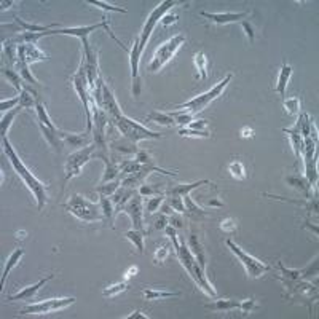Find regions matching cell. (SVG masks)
<instances>
[{
    "instance_id": "obj_4",
    "label": "cell",
    "mask_w": 319,
    "mask_h": 319,
    "mask_svg": "<svg viewBox=\"0 0 319 319\" xmlns=\"http://www.w3.org/2000/svg\"><path fill=\"white\" fill-rule=\"evenodd\" d=\"M97 29H106V32L112 37V40L117 42L123 50H128V48L123 45V43L117 38V35H115V34L110 31V26H109L106 16L103 18V21H101L99 24L77 26V27H64V29H61V27H59V29H53V31H51V35H70V37H77V38H80V40H82V45H83V53H85V51H88V50L91 48V43H90V40H88L90 34L94 32V31H97Z\"/></svg>"
},
{
    "instance_id": "obj_9",
    "label": "cell",
    "mask_w": 319,
    "mask_h": 319,
    "mask_svg": "<svg viewBox=\"0 0 319 319\" xmlns=\"http://www.w3.org/2000/svg\"><path fill=\"white\" fill-rule=\"evenodd\" d=\"M176 5H177L176 0H165V2L160 4L155 10L150 11V14L147 16L146 24H144V27H142V32L137 35L141 53H144V50H146V45H147V42H149V38H150V35H152V32H153V29L156 27V24H158L160 21H162V18L165 16V14H166L172 7H176Z\"/></svg>"
},
{
    "instance_id": "obj_7",
    "label": "cell",
    "mask_w": 319,
    "mask_h": 319,
    "mask_svg": "<svg viewBox=\"0 0 319 319\" xmlns=\"http://www.w3.org/2000/svg\"><path fill=\"white\" fill-rule=\"evenodd\" d=\"M185 43V35L182 34H177V35H174L171 37L168 42H165L163 45H160L152 57V61L149 64V70L150 72H160L162 70L174 56H176V53L179 51V48Z\"/></svg>"
},
{
    "instance_id": "obj_11",
    "label": "cell",
    "mask_w": 319,
    "mask_h": 319,
    "mask_svg": "<svg viewBox=\"0 0 319 319\" xmlns=\"http://www.w3.org/2000/svg\"><path fill=\"white\" fill-rule=\"evenodd\" d=\"M94 152H96V146L94 144H90L83 149H78L77 152L72 153L64 166V172H66V181L77 177L82 174V168L90 162V160L94 158Z\"/></svg>"
},
{
    "instance_id": "obj_42",
    "label": "cell",
    "mask_w": 319,
    "mask_h": 319,
    "mask_svg": "<svg viewBox=\"0 0 319 319\" xmlns=\"http://www.w3.org/2000/svg\"><path fill=\"white\" fill-rule=\"evenodd\" d=\"M128 283L126 281H120V283H115V284H112V286H109V287H106L104 291H103V295L104 297H109V298H112V297H117L118 294H122V292H125V291H128Z\"/></svg>"
},
{
    "instance_id": "obj_41",
    "label": "cell",
    "mask_w": 319,
    "mask_h": 319,
    "mask_svg": "<svg viewBox=\"0 0 319 319\" xmlns=\"http://www.w3.org/2000/svg\"><path fill=\"white\" fill-rule=\"evenodd\" d=\"M165 200H166V193L156 195V196H150L149 201H147V205H146V214H147V217L152 215V214H155L156 211H160V208H162Z\"/></svg>"
},
{
    "instance_id": "obj_12",
    "label": "cell",
    "mask_w": 319,
    "mask_h": 319,
    "mask_svg": "<svg viewBox=\"0 0 319 319\" xmlns=\"http://www.w3.org/2000/svg\"><path fill=\"white\" fill-rule=\"evenodd\" d=\"M142 198L144 196H141V195H134L133 198H129V201L123 206L122 211L129 215V219H131V222H133V228L141 230L147 235V230L144 228V214H146V211H144V200Z\"/></svg>"
},
{
    "instance_id": "obj_10",
    "label": "cell",
    "mask_w": 319,
    "mask_h": 319,
    "mask_svg": "<svg viewBox=\"0 0 319 319\" xmlns=\"http://www.w3.org/2000/svg\"><path fill=\"white\" fill-rule=\"evenodd\" d=\"M75 297H63V298H50L45 302H32L24 307L19 314H51L61 311L75 303Z\"/></svg>"
},
{
    "instance_id": "obj_16",
    "label": "cell",
    "mask_w": 319,
    "mask_h": 319,
    "mask_svg": "<svg viewBox=\"0 0 319 319\" xmlns=\"http://www.w3.org/2000/svg\"><path fill=\"white\" fill-rule=\"evenodd\" d=\"M188 249L192 251L193 257L196 258V262L200 264L201 270L206 271V254H205V248H203V243H201V238L200 235L196 233L195 227H192V231H190V236H188Z\"/></svg>"
},
{
    "instance_id": "obj_28",
    "label": "cell",
    "mask_w": 319,
    "mask_h": 319,
    "mask_svg": "<svg viewBox=\"0 0 319 319\" xmlns=\"http://www.w3.org/2000/svg\"><path fill=\"white\" fill-rule=\"evenodd\" d=\"M23 45H24V57H26V61H27L29 66L34 64V63H40V61L48 59V54L40 51L37 48V45H32V43H23Z\"/></svg>"
},
{
    "instance_id": "obj_21",
    "label": "cell",
    "mask_w": 319,
    "mask_h": 319,
    "mask_svg": "<svg viewBox=\"0 0 319 319\" xmlns=\"http://www.w3.org/2000/svg\"><path fill=\"white\" fill-rule=\"evenodd\" d=\"M292 77V66H289L287 63H284L281 66V70L278 74V80H276V85H274V91H276L281 97L286 99V88H287V83Z\"/></svg>"
},
{
    "instance_id": "obj_38",
    "label": "cell",
    "mask_w": 319,
    "mask_h": 319,
    "mask_svg": "<svg viewBox=\"0 0 319 319\" xmlns=\"http://www.w3.org/2000/svg\"><path fill=\"white\" fill-rule=\"evenodd\" d=\"M19 112H21V107L18 106L16 109L8 110V112H5V113H4L2 122H0V131H2V137H5V136H7V133H8V129H10V126H11L13 120L16 118V115H18Z\"/></svg>"
},
{
    "instance_id": "obj_22",
    "label": "cell",
    "mask_w": 319,
    "mask_h": 319,
    "mask_svg": "<svg viewBox=\"0 0 319 319\" xmlns=\"http://www.w3.org/2000/svg\"><path fill=\"white\" fill-rule=\"evenodd\" d=\"M184 203H185V214L188 215V219L193 221V222H200L203 217L209 214V211H205L203 208H200L196 203L190 198V195L184 196Z\"/></svg>"
},
{
    "instance_id": "obj_6",
    "label": "cell",
    "mask_w": 319,
    "mask_h": 319,
    "mask_svg": "<svg viewBox=\"0 0 319 319\" xmlns=\"http://www.w3.org/2000/svg\"><path fill=\"white\" fill-rule=\"evenodd\" d=\"M231 80H233V74H227L225 78L221 80L209 91L203 93V94H200V96H196V97H193L190 101H187V103H184V104H179V106H176L174 109H176V110H188V112L193 113V115L195 113H200V112L205 110L212 103V101H215L219 96H222V93L225 91V88H227L228 83Z\"/></svg>"
},
{
    "instance_id": "obj_60",
    "label": "cell",
    "mask_w": 319,
    "mask_h": 319,
    "mask_svg": "<svg viewBox=\"0 0 319 319\" xmlns=\"http://www.w3.org/2000/svg\"><path fill=\"white\" fill-rule=\"evenodd\" d=\"M241 136L243 137H254V129H251V128H243L241 129Z\"/></svg>"
},
{
    "instance_id": "obj_44",
    "label": "cell",
    "mask_w": 319,
    "mask_h": 319,
    "mask_svg": "<svg viewBox=\"0 0 319 319\" xmlns=\"http://www.w3.org/2000/svg\"><path fill=\"white\" fill-rule=\"evenodd\" d=\"M165 192H162V188L158 185H150V184H146L144 182L142 185H139V195L141 196H156V195H163Z\"/></svg>"
},
{
    "instance_id": "obj_52",
    "label": "cell",
    "mask_w": 319,
    "mask_h": 319,
    "mask_svg": "<svg viewBox=\"0 0 319 319\" xmlns=\"http://www.w3.org/2000/svg\"><path fill=\"white\" fill-rule=\"evenodd\" d=\"M168 224H169L168 215L162 212V214H158V215H156V219H155V222H153V230H165V228L168 227Z\"/></svg>"
},
{
    "instance_id": "obj_32",
    "label": "cell",
    "mask_w": 319,
    "mask_h": 319,
    "mask_svg": "<svg viewBox=\"0 0 319 319\" xmlns=\"http://www.w3.org/2000/svg\"><path fill=\"white\" fill-rule=\"evenodd\" d=\"M146 120L147 122H153L156 125L166 126V128H172L174 125H176V122H174V118L171 117L169 113H163V112H158V110L150 112L147 117H146Z\"/></svg>"
},
{
    "instance_id": "obj_31",
    "label": "cell",
    "mask_w": 319,
    "mask_h": 319,
    "mask_svg": "<svg viewBox=\"0 0 319 319\" xmlns=\"http://www.w3.org/2000/svg\"><path fill=\"white\" fill-rule=\"evenodd\" d=\"M142 295L146 300L152 302V300H160V298H172V297H179L181 292H168V291H162V289H152V287H146L142 289Z\"/></svg>"
},
{
    "instance_id": "obj_43",
    "label": "cell",
    "mask_w": 319,
    "mask_h": 319,
    "mask_svg": "<svg viewBox=\"0 0 319 319\" xmlns=\"http://www.w3.org/2000/svg\"><path fill=\"white\" fill-rule=\"evenodd\" d=\"M179 136L182 137H193V139H206V137H211V133L209 131H196V129H192V128H181L179 129Z\"/></svg>"
},
{
    "instance_id": "obj_61",
    "label": "cell",
    "mask_w": 319,
    "mask_h": 319,
    "mask_svg": "<svg viewBox=\"0 0 319 319\" xmlns=\"http://www.w3.org/2000/svg\"><path fill=\"white\" fill-rule=\"evenodd\" d=\"M26 236H27V231H24V230L16 231V238H18V240H24Z\"/></svg>"
},
{
    "instance_id": "obj_23",
    "label": "cell",
    "mask_w": 319,
    "mask_h": 319,
    "mask_svg": "<svg viewBox=\"0 0 319 319\" xmlns=\"http://www.w3.org/2000/svg\"><path fill=\"white\" fill-rule=\"evenodd\" d=\"M40 103L37 93L29 85L23 83V91L19 93V107L21 109H35V106Z\"/></svg>"
},
{
    "instance_id": "obj_40",
    "label": "cell",
    "mask_w": 319,
    "mask_h": 319,
    "mask_svg": "<svg viewBox=\"0 0 319 319\" xmlns=\"http://www.w3.org/2000/svg\"><path fill=\"white\" fill-rule=\"evenodd\" d=\"M2 75L14 86V88H16L19 93L23 91V78H21V75H19V72H16V70H13V69H2Z\"/></svg>"
},
{
    "instance_id": "obj_34",
    "label": "cell",
    "mask_w": 319,
    "mask_h": 319,
    "mask_svg": "<svg viewBox=\"0 0 319 319\" xmlns=\"http://www.w3.org/2000/svg\"><path fill=\"white\" fill-rule=\"evenodd\" d=\"M193 63H195V67H196V70H198V75L196 77H200V78H208V57H206V54H205V51H198V53H195V56H193Z\"/></svg>"
},
{
    "instance_id": "obj_3",
    "label": "cell",
    "mask_w": 319,
    "mask_h": 319,
    "mask_svg": "<svg viewBox=\"0 0 319 319\" xmlns=\"http://www.w3.org/2000/svg\"><path fill=\"white\" fill-rule=\"evenodd\" d=\"M66 211L74 217H77L82 222H103L104 221L103 209H101L99 203H93L78 193L70 196V200L66 205Z\"/></svg>"
},
{
    "instance_id": "obj_13",
    "label": "cell",
    "mask_w": 319,
    "mask_h": 319,
    "mask_svg": "<svg viewBox=\"0 0 319 319\" xmlns=\"http://www.w3.org/2000/svg\"><path fill=\"white\" fill-rule=\"evenodd\" d=\"M200 14L203 18L209 19L211 23L217 24V26H225V24H231V23H241L243 19H246L249 16V11H238V13H208V11H200Z\"/></svg>"
},
{
    "instance_id": "obj_27",
    "label": "cell",
    "mask_w": 319,
    "mask_h": 319,
    "mask_svg": "<svg viewBox=\"0 0 319 319\" xmlns=\"http://www.w3.org/2000/svg\"><path fill=\"white\" fill-rule=\"evenodd\" d=\"M23 255H24V249H23V248L14 249V251L8 255L7 264H5V268H4V273H2V281H0V286H2V289L5 287V281H7V278H8L10 271L19 264V260L23 258Z\"/></svg>"
},
{
    "instance_id": "obj_49",
    "label": "cell",
    "mask_w": 319,
    "mask_h": 319,
    "mask_svg": "<svg viewBox=\"0 0 319 319\" xmlns=\"http://www.w3.org/2000/svg\"><path fill=\"white\" fill-rule=\"evenodd\" d=\"M169 255V248L168 246H160V248H156L155 254H153V262L155 264H163L165 260L168 258Z\"/></svg>"
},
{
    "instance_id": "obj_56",
    "label": "cell",
    "mask_w": 319,
    "mask_h": 319,
    "mask_svg": "<svg viewBox=\"0 0 319 319\" xmlns=\"http://www.w3.org/2000/svg\"><path fill=\"white\" fill-rule=\"evenodd\" d=\"M179 19V16H177V14H165V16L162 18V21H160V23H162L165 27H168V26H171V24H174V23H176Z\"/></svg>"
},
{
    "instance_id": "obj_50",
    "label": "cell",
    "mask_w": 319,
    "mask_h": 319,
    "mask_svg": "<svg viewBox=\"0 0 319 319\" xmlns=\"http://www.w3.org/2000/svg\"><path fill=\"white\" fill-rule=\"evenodd\" d=\"M255 308H257V302H255V298H246V300H241L240 311H241L243 314H251Z\"/></svg>"
},
{
    "instance_id": "obj_47",
    "label": "cell",
    "mask_w": 319,
    "mask_h": 319,
    "mask_svg": "<svg viewBox=\"0 0 319 319\" xmlns=\"http://www.w3.org/2000/svg\"><path fill=\"white\" fill-rule=\"evenodd\" d=\"M284 109L289 115H298L300 113V99L298 97L284 99Z\"/></svg>"
},
{
    "instance_id": "obj_59",
    "label": "cell",
    "mask_w": 319,
    "mask_h": 319,
    "mask_svg": "<svg viewBox=\"0 0 319 319\" xmlns=\"http://www.w3.org/2000/svg\"><path fill=\"white\" fill-rule=\"evenodd\" d=\"M208 206H211V208H224V203L219 201L217 198H211V200L208 201Z\"/></svg>"
},
{
    "instance_id": "obj_36",
    "label": "cell",
    "mask_w": 319,
    "mask_h": 319,
    "mask_svg": "<svg viewBox=\"0 0 319 319\" xmlns=\"http://www.w3.org/2000/svg\"><path fill=\"white\" fill-rule=\"evenodd\" d=\"M120 187H122V181L115 179V181H110V182H106V184H99L96 187V192H97L99 196H112Z\"/></svg>"
},
{
    "instance_id": "obj_2",
    "label": "cell",
    "mask_w": 319,
    "mask_h": 319,
    "mask_svg": "<svg viewBox=\"0 0 319 319\" xmlns=\"http://www.w3.org/2000/svg\"><path fill=\"white\" fill-rule=\"evenodd\" d=\"M172 240V244H174V249H176V255L179 258L181 265L187 270V273L190 274V278L193 280V283L201 289L203 292H205L208 297H212L215 298L217 297V292L215 289L212 287V284L209 283L208 276H206V271L201 270L200 264L196 262V258L193 257L192 251L188 249V246L185 244L184 240H179L177 238V233H174L172 236H169Z\"/></svg>"
},
{
    "instance_id": "obj_1",
    "label": "cell",
    "mask_w": 319,
    "mask_h": 319,
    "mask_svg": "<svg viewBox=\"0 0 319 319\" xmlns=\"http://www.w3.org/2000/svg\"><path fill=\"white\" fill-rule=\"evenodd\" d=\"M2 142H4V152L8 158L10 165L13 166L14 172H16L18 176L23 179V182L27 185L29 190L32 192V195L35 198V203H37V211H42L48 203V185L43 184L42 181H38L34 174L26 168V165L23 163V160L19 158V155L14 152V149H13V146L10 144L7 136L2 137Z\"/></svg>"
},
{
    "instance_id": "obj_33",
    "label": "cell",
    "mask_w": 319,
    "mask_h": 319,
    "mask_svg": "<svg viewBox=\"0 0 319 319\" xmlns=\"http://www.w3.org/2000/svg\"><path fill=\"white\" fill-rule=\"evenodd\" d=\"M125 236L128 241H131V244L137 249L139 254H144V241H146V233H144V231L133 228V230H128Z\"/></svg>"
},
{
    "instance_id": "obj_46",
    "label": "cell",
    "mask_w": 319,
    "mask_h": 319,
    "mask_svg": "<svg viewBox=\"0 0 319 319\" xmlns=\"http://www.w3.org/2000/svg\"><path fill=\"white\" fill-rule=\"evenodd\" d=\"M86 4H90L93 7H97L104 11H117V13H126V8L123 7H115V5H110V4H106V2H101V0H86Z\"/></svg>"
},
{
    "instance_id": "obj_45",
    "label": "cell",
    "mask_w": 319,
    "mask_h": 319,
    "mask_svg": "<svg viewBox=\"0 0 319 319\" xmlns=\"http://www.w3.org/2000/svg\"><path fill=\"white\" fill-rule=\"evenodd\" d=\"M166 201L169 203V206L174 209V212H177V214H185L184 196H179V195H169V196L166 198Z\"/></svg>"
},
{
    "instance_id": "obj_51",
    "label": "cell",
    "mask_w": 319,
    "mask_h": 319,
    "mask_svg": "<svg viewBox=\"0 0 319 319\" xmlns=\"http://www.w3.org/2000/svg\"><path fill=\"white\" fill-rule=\"evenodd\" d=\"M18 106H19V96L11 97V99H4L2 103H0V110H2V112L5 113V112H8V110L16 109Z\"/></svg>"
},
{
    "instance_id": "obj_37",
    "label": "cell",
    "mask_w": 319,
    "mask_h": 319,
    "mask_svg": "<svg viewBox=\"0 0 319 319\" xmlns=\"http://www.w3.org/2000/svg\"><path fill=\"white\" fill-rule=\"evenodd\" d=\"M305 177L311 187L317 184V155H314L310 162H305Z\"/></svg>"
},
{
    "instance_id": "obj_20",
    "label": "cell",
    "mask_w": 319,
    "mask_h": 319,
    "mask_svg": "<svg viewBox=\"0 0 319 319\" xmlns=\"http://www.w3.org/2000/svg\"><path fill=\"white\" fill-rule=\"evenodd\" d=\"M201 185H212L211 181L208 179H203V181H196V182H192V184H177V185H172L169 190H166V196L169 195H179V196H185L188 195L192 190H195V188L201 187Z\"/></svg>"
},
{
    "instance_id": "obj_29",
    "label": "cell",
    "mask_w": 319,
    "mask_h": 319,
    "mask_svg": "<svg viewBox=\"0 0 319 319\" xmlns=\"http://www.w3.org/2000/svg\"><path fill=\"white\" fill-rule=\"evenodd\" d=\"M99 205H101V209H103V215H104V221L109 222L110 228H113V219H115V214H117V211H115V206L113 203L110 200V196H99Z\"/></svg>"
},
{
    "instance_id": "obj_17",
    "label": "cell",
    "mask_w": 319,
    "mask_h": 319,
    "mask_svg": "<svg viewBox=\"0 0 319 319\" xmlns=\"http://www.w3.org/2000/svg\"><path fill=\"white\" fill-rule=\"evenodd\" d=\"M61 137L64 141V146L70 147H77V149H83L86 146H90L93 144V136L90 133H85V134H77V133H66V131H61Z\"/></svg>"
},
{
    "instance_id": "obj_30",
    "label": "cell",
    "mask_w": 319,
    "mask_h": 319,
    "mask_svg": "<svg viewBox=\"0 0 319 319\" xmlns=\"http://www.w3.org/2000/svg\"><path fill=\"white\" fill-rule=\"evenodd\" d=\"M14 23H16V26L19 27V32H48L51 31L53 27H56L57 24H50V26H42V24H31V23H26L23 21L21 18H14ZM59 27V26H57Z\"/></svg>"
},
{
    "instance_id": "obj_15",
    "label": "cell",
    "mask_w": 319,
    "mask_h": 319,
    "mask_svg": "<svg viewBox=\"0 0 319 319\" xmlns=\"http://www.w3.org/2000/svg\"><path fill=\"white\" fill-rule=\"evenodd\" d=\"M103 110L109 115L110 122L122 115V109L117 103V99H115L112 90L109 88V85L106 82L103 85Z\"/></svg>"
},
{
    "instance_id": "obj_8",
    "label": "cell",
    "mask_w": 319,
    "mask_h": 319,
    "mask_svg": "<svg viewBox=\"0 0 319 319\" xmlns=\"http://www.w3.org/2000/svg\"><path fill=\"white\" fill-rule=\"evenodd\" d=\"M227 243V246H228V249L233 252L235 255H236V258L241 262V265L244 267V270H246V273H248V276L249 278H254V280H257V278H260L262 276V274H265V273H268L271 268H270V265H267V264H264V262H260L258 258H255V257H252L251 254H248V252H244L240 246L236 244V243H233L231 240H227L225 241Z\"/></svg>"
},
{
    "instance_id": "obj_57",
    "label": "cell",
    "mask_w": 319,
    "mask_h": 319,
    "mask_svg": "<svg viewBox=\"0 0 319 319\" xmlns=\"http://www.w3.org/2000/svg\"><path fill=\"white\" fill-rule=\"evenodd\" d=\"M137 273H139V268H137V267H131V268H129V270H128V271L125 273V276H123V278H125V281H128L129 278H133V276H136V274H137Z\"/></svg>"
},
{
    "instance_id": "obj_19",
    "label": "cell",
    "mask_w": 319,
    "mask_h": 319,
    "mask_svg": "<svg viewBox=\"0 0 319 319\" xmlns=\"http://www.w3.org/2000/svg\"><path fill=\"white\" fill-rule=\"evenodd\" d=\"M286 184H287L289 187H292L294 190L303 193L307 198L311 196V188H314V187H311V184L307 181V177H305V176H300V174H291V176H287V177H286Z\"/></svg>"
},
{
    "instance_id": "obj_54",
    "label": "cell",
    "mask_w": 319,
    "mask_h": 319,
    "mask_svg": "<svg viewBox=\"0 0 319 319\" xmlns=\"http://www.w3.org/2000/svg\"><path fill=\"white\" fill-rule=\"evenodd\" d=\"M188 128L192 129H196V131H208V120H193L190 125H188Z\"/></svg>"
},
{
    "instance_id": "obj_55",
    "label": "cell",
    "mask_w": 319,
    "mask_h": 319,
    "mask_svg": "<svg viewBox=\"0 0 319 319\" xmlns=\"http://www.w3.org/2000/svg\"><path fill=\"white\" fill-rule=\"evenodd\" d=\"M168 221H169V225H172L174 228H182L184 227V221H182V217H179L176 212H174L172 215H169L168 217Z\"/></svg>"
},
{
    "instance_id": "obj_58",
    "label": "cell",
    "mask_w": 319,
    "mask_h": 319,
    "mask_svg": "<svg viewBox=\"0 0 319 319\" xmlns=\"http://www.w3.org/2000/svg\"><path fill=\"white\" fill-rule=\"evenodd\" d=\"M134 317H142V319H149V316H147L146 313H142L141 310H137V311H133L131 314H128V316H126V319H134Z\"/></svg>"
},
{
    "instance_id": "obj_53",
    "label": "cell",
    "mask_w": 319,
    "mask_h": 319,
    "mask_svg": "<svg viewBox=\"0 0 319 319\" xmlns=\"http://www.w3.org/2000/svg\"><path fill=\"white\" fill-rule=\"evenodd\" d=\"M241 26H243V29H244L246 35H248L249 42L254 43V40H255V32H254V27H252L251 21H249V19H243V21H241Z\"/></svg>"
},
{
    "instance_id": "obj_48",
    "label": "cell",
    "mask_w": 319,
    "mask_h": 319,
    "mask_svg": "<svg viewBox=\"0 0 319 319\" xmlns=\"http://www.w3.org/2000/svg\"><path fill=\"white\" fill-rule=\"evenodd\" d=\"M238 222L235 221V219H231V217H227V219H224L221 224H219V227H221V230L224 231V233H235L236 231V225Z\"/></svg>"
},
{
    "instance_id": "obj_35",
    "label": "cell",
    "mask_w": 319,
    "mask_h": 319,
    "mask_svg": "<svg viewBox=\"0 0 319 319\" xmlns=\"http://www.w3.org/2000/svg\"><path fill=\"white\" fill-rule=\"evenodd\" d=\"M169 115L174 118V122H176V125H179L181 128H185L190 125L193 120H195V115L190 113L188 110H171Z\"/></svg>"
},
{
    "instance_id": "obj_18",
    "label": "cell",
    "mask_w": 319,
    "mask_h": 319,
    "mask_svg": "<svg viewBox=\"0 0 319 319\" xmlns=\"http://www.w3.org/2000/svg\"><path fill=\"white\" fill-rule=\"evenodd\" d=\"M110 149L115 150V152H118V153H123V155H136L139 152L137 144L126 139L125 136L113 137L110 141Z\"/></svg>"
},
{
    "instance_id": "obj_39",
    "label": "cell",
    "mask_w": 319,
    "mask_h": 319,
    "mask_svg": "<svg viewBox=\"0 0 319 319\" xmlns=\"http://www.w3.org/2000/svg\"><path fill=\"white\" fill-rule=\"evenodd\" d=\"M228 172H230V176L236 181H246V177H248L244 165L241 162H238V160H235V162H231L228 165Z\"/></svg>"
},
{
    "instance_id": "obj_26",
    "label": "cell",
    "mask_w": 319,
    "mask_h": 319,
    "mask_svg": "<svg viewBox=\"0 0 319 319\" xmlns=\"http://www.w3.org/2000/svg\"><path fill=\"white\" fill-rule=\"evenodd\" d=\"M283 131L289 136V141H291V146H292V150L295 153V158L300 160L302 153H303V137L300 136V131L297 128H284Z\"/></svg>"
},
{
    "instance_id": "obj_25",
    "label": "cell",
    "mask_w": 319,
    "mask_h": 319,
    "mask_svg": "<svg viewBox=\"0 0 319 319\" xmlns=\"http://www.w3.org/2000/svg\"><path fill=\"white\" fill-rule=\"evenodd\" d=\"M241 302L238 300H231V298H217L211 303H208L206 308L211 311H233L240 310Z\"/></svg>"
},
{
    "instance_id": "obj_24",
    "label": "cell",
    "mask_w": 319,
    "mask_h": 319,
    "mask_svg": "<svg viewBox=\"0 0 319 319\" xmlns=\"http://www.w3.org/2000/svg\"><path fill=\"white\" fill-rule=\"evenodd\" d=\"M133 196H134V188H128V187H123L122 185L118 190L110 196L113 206H115V211H117V212L122 211L123 206L129 201V198H133Z\"/></svg>"
},
{
    "instance_id": "obj_5",
    "label": "cell",
    "mask_w": 319,
    "mask_h": 319,
    "mask_svg": "<svg viewBox=\"0 0 319 319\" xmlns=\"http://www.w3.org/2000/svg\"><path fill=\"white\" fill-rule=\"evenodd\" d=\"M115 128L118 129V133L122 136H125L126 139L133 141V142H139V141H146V139H162L163 134L162 133H156V131H150L149 128L142 126L141 123L128 118L126 115H120L115 120L110 122Z\"/></svg>"
},
{
    "instance_id": "obj_14",
    "label": "cell",
    "mask_w": 319,
    "mask_h": 319,
    "mask_svg": "<svg viewBox=\"0 0 319 319\" xmlns=\"http://www.w3.org/2000/svg\"><path fill=\"white\" fill-rule=\"evenodd\" d=\"M54 276L53 274H48L47 278H42V280H38L35 284H32V286H27V287H24V289H21V291H18L16 294H11V295H8L7 297V300L8 302H14V300H23V302H32L34 298H35V295H37V292L40 291V289L45 286L48 281H51Z\"/></svg>"
}]
</instances>
